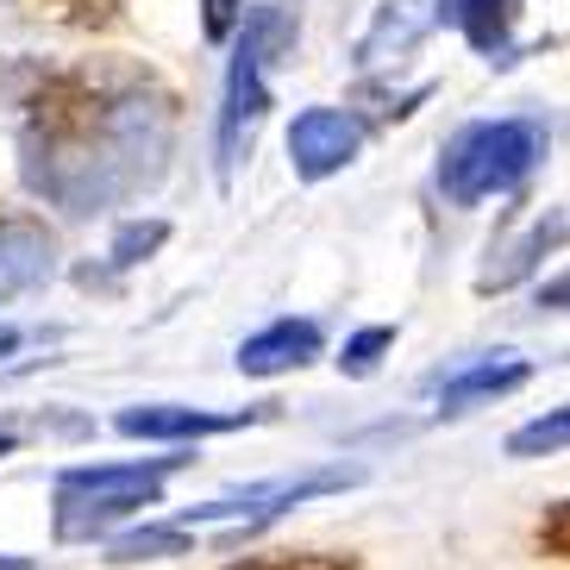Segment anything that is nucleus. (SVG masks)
I'll return each instance as SVG.
<instances>
[{
  "mask_svg": "<svg viewBox=\"0 0 570 570\" xmlns=\"http://www.w3.org/2000/svg\"><path fill=\"white\" fill-rule=\"evenodd\" d=\"M169 151L176 95L138 69H32L19 88V176L69 219L151 195Z\"/></svg>",
  "mask_w": 570,
  "mask_h": 570,
  "instance_id": "nucleus-1",
  "label": "nucleus"
},
{
  "mask_svg": "<svg viewBox=\"0 0 570 570\" xmlns=\"http://www.w3.org/2000/svg\"><path fill=\"white\" fill-rule=\"evenodd\" d=\"M552 151V126L539 114H502V119H476L445 145L439 157V188L452 207H476L489 195H508L533 176Z\"/></svg>",
  "mask_w": 570,
  "mask_h": 570,
  "instance_id": "nucleus-2",
  "label": "nucleus"
},
{
  "mask_svg": "<svg viewBox=\"0 0 570 570\" xmlns=\"http://www.w3.org/2000/svg\"><path fill=\"white\" fill-rule=\"evenodd\" d=\"M295 51V13L283 0H264V7H245L238 19V45H233V69H226V101H219V183H233L238 157L252 151L257 126H264L269 107V63Z\"/></svg>",
  "mask_w": 570,
  "mask_h": 570,
  "instance_id": "nucleus-3",
  "label": "nucleus"
},
{
  "mask_svg": "<svg viewBox=\"0 0 570 570\" xmlns=\"http://www.w3.org/2000/svg\"><path fill=\"white\" fill-rule=\"evenodd\" d=\"M188 458H145V464H76L57 476V514L51 533L63 546L76 539H101L114 520L138 514V508L164 502V476Z\"/></svg>",
  "mask_w": 570,
  "mask_h": 570,
  "instance_id": "nucleus-4",
  "label": "nucleus"
},
{
  "mask_svg": "<svg viewBox=\"0 0 570 570\" xmlns=\"http://www.w3.org/2000/svg\"><path fill=\"white\" fill-rule=\"evenodd\" d=\"M357 470H314V476H283V483H252V489H233V495H219V502H202V508H183V520H169V527H207V520H233V527H264V520L288 514L295 502L307 495H338V489H352Z\"/></svg>",
  "mask_w": 570,
  "mask_h": 570,
  "instance_id": "nucleus-5",
  "label": "nucleus"
},
{
  "mask_svg": "<svg viewBox=\"0 0 570 570\" xmlns=\"http://www.w3.org/2000/svg\"><path fill=\"white\" fill-rule=\"evenodd\" d=\"M357 145H364V119L345 114V107H307V114H295V126H288V164H295L302 183L338 176V169L357 157Z\"/></svg>",
  "mask_w": 570,
  "mask_h": 570,
  "instance_id": "nucleus-6",
  "label": "nucleus"
},
{
  "mask_svg": "<svg viewBox=\"0 0 570 570\" xmlns=\"http://www.w3.org/2000/svg\"><path fill=\"white\" fill-rule=\"evenodd\" d=\"M257 407L238 414H214V407H176V402H151V407H119L114 426L126 439H157V445H188V439H214V433H238L252 426Z\"/></svg>",
  "mask_w": 570,
  "mask_h": 570,
  "instance_id": "nucleus-7",
  "label": "nucleus"
},
{
  "mask_svg": "<svg viewBox=\"0 0 570 570\" xmlns=\"http://www.w3.org/2000/svg\"><path fill=\"white\" fill-rule=\"evenodd\" d=\"M57 238L38 219H0V307L51 283Z\"/></svg>",
  "mask_w": 570,
  "mask_h": 570,
  "instance_id": "nucleus-8",
  "label": "nucleus"
},
{
  "mask_svg": "<svg viewBox=\"0 0 570 570\" xmlns=\"http://www.w3.org/2000/svg\"><path fill=\"white\" fill-rule=\"evenodd\" d=\"M326 333H320L314 320H269L264 333H252L238 345V370L245 376H283V370H302L320 357Z\"/></svg>",
  "mask_w": 570,
  "mask_h": 570,
  "instance_id": "nucleus-9",
  "label": "nucleus"
},
{
  "mask_svg": "<svg viewBox=\"0 0 570 570\" xmlns=\"http://www.w3.org/2000/svg\"><path fill=\"white\" fill-rule=\"evenodd\" d=\"M533 376V364L514 352H495V357H476V364L452 370L445 383H439V407L445 414H464V407H483V402H502V395H514L520 383Z\"/></svg>",
  "mask_w": 570,
  "mask_h": 570,
  "instance_id": "nucleus-10",
  "label": "nucleus"
},
{
  "mask_svg": "<svg viewBox=\"0 0 570 570\" xmlns=\"http://www.w3.org/2000/svg\"><path fill=\"white\" fill-rule=\"evenodd\" d=\"M439 19L445 13H439L433 0H389L383 13H376V26L364 32V45H357V69H383V63H395V57H407Z\"/></svg>",
  "mask_w": 570,
  "mask_h": 570,
  "instance_id": "nucleus-11",
  "label": "nucleus"
},
{
  "mask_svg": "<svg viewBox=\"0 0 570 570\" xmlns=\"http://www.w3.org/2000/svg\"><path fill=\"white\" fill-rule=\"evenodd\" d=\"M558 238H564V207H546V214H539L533 226H527V233L508 238L502 252H495V264H489L483 276H476V288H483V295H495V288H514L520 276H527V269L539 264V257L558 252Z\"/></svg>",
  "mask_w": 570,
  "mask_h": 570,
  "instance_id": "nucleus-12",
  "label": "nucleus"
},
{
  "mask_svg": "<svg viewBox=\"0 0 570 570\" xmlns=\"http://www.w3.org/2000/svg\"><path fill=\"white\" fill-rule=\"evenodd\" d=\"M439 13L458 19V32L470 38V51H483L489 63H508V32H514V0H445Z\"/></svg>",
  "mask_w": 570,
  "mask_h": 570,
  "instance_id": "nucleus-13",
  "label": "nucleus"
},
{
  "mask_svg": "<svg viewBox=\"0 0 570 570\" xmlns=\"http://www.w3.org/2000/svg\"><path fill=\"white\" fill-rule=\"evenodd\" d=\"M195 539L183 527H132L107 546V564H151V558H188Z\"/></svg>",
  "mask_w": 570,
  "mask_h": 570,
  "instance_id": "nucleus-14",
  "label": "nucleus"
},
{
  "mask_svg": "<svg viewBox=\"0 0 570 570\" xmlns=\"http://www.w3.org/2000/svg\"><path fill=\"white\" fill-rule=\"evenodd\" d=\"M564 439H570V414H564V407H552V414L527 420V426L508 439V458H558V452H564Z\"/></svg>",
  "mask_w": 570,
  "mask_h": 570,
  "instance_id": "nucleus-15",
  "label": "nucleus"
},
{
  "mask_svg": "<svg viewBox=\"0 0 570 570\" xmlns=\"http://www.w3.org/2000/svg\"><path fill=\"white\" fill-rule=\"evenodd\" d=\"M26 7L51 26H76V32H95V26L119 19V0H26Z\"/></svg>",
  "mask_w": 570,
  "mask_h": 570,
  "instance_id": "nucleus-16",
  "label": "nucleus"
},
{
  "mask_svg": "<svg viewBox=\"0 0 570 570\" xmlns=\"http://www.w3.org/2000/svg\"><path fill=\"white\" fill-rule=\"evenodd\" d=\"M164 238H169L164 219H132V226H119V238H114V252L107 257H114V269H132V264H145Z\"/></svg>",
  "mask_w": 570,
  "mask_h": 570,
  "instance_id": "nucleus-17",
  "label": "nucleus"
},
{
  "mask_svg": "<svg viewBox=\"0 0 570 570\" xmlns=\"http://www.w3.org/2000/svg\"><path fill=\"white\" fill-rule=\"evenodd\" d=\"M389 345H395V326H364V333L345 338L338 370H345V376H370V370H376V357H383Z\"/></svg>",
  "mask_w": 570,
  "mask_h": 570,
  "instance_id": "nucleus-18",
  "label": "nucleus"
},
{
  "mask_svg": "<svg viewBox=\"0 0 570 570\" xmlns=\"http://www.w3.org/2000/svg\"><path fill=\"white\" fill-rule=\"evenodd\" d=\"M226 570H357V564L333 552H276V558H233Z\"/></svg>",
  "mask_w": 570,
  "mask_h": 570,
  "instance_id": "nucleus-19",
  "label": "nucleus"
},
{
  "mask_svg": "<svg viewBox=\"0 0 570 570\" xmlns=\"http://www.w3.org/2000/svg\"><path fill=\"white\" fill-rule=\"evenodd\" d=\"M195 7H202V32L214 45H226L238 32V19H245V0H195Z\"/></svg>",
  "mask_w": 570,
  "mask_h": 570,
  "instance_id": "nucleus-20",
  "label": "nucleus"
},
{
  "mask_svg": "<svg viewBox=\"0 0 570 570\" xmlns=\"http://www.w3.org/2000/svg\"><path fill=\"white\" fill-rule=\"evenodd\" d=\"M558 552H564V502L552 508V558H558Z\"/></svg>",
  "mask_w": 570,
  "mask_h": 570,
  "instance_id": "nucleus-21",
  "label": "nucleus"
},
{
  "mask_svg": "<svg viewBox=\"0 0 570 570\" xmlns=\"http://www.w3.org/2000/svg\"><path fill=\"white\" fill-rule=\"evenodd\" d=\"M19 352V333H13V326H0V357H13Z\"/></svg>",
  "mask_w": 570,
  "mask_h": 570,
  "instance_id": "nucleus-22",
  "label": "nucleus"
},
{
  "mask_svg": "<svg viewBox=\"0 0 570 570\" xmlns=\"http://www.w3.org/2000/svg\"><path fill=\"white\" fill-rule=\"evenodd\" d=\"M13 445H19V433H13V426H0V458L13 452Z\"/></svg>",
  "mask_w": 570,
  "mask_h": 570,
  "instance_id": "nucleus-23",
  "label": "nucleus"
},
{
  "mask_svg": "<svg viewBox=\"0 0 570 570\" xmlns=\"http://www.w3.org/2000/svg\"><path fill=\"white\" fill-rule=\"evenodd\" d=\"M0 570H32L26 558H13V552H0Z\"/></svg>",
  "mask_w": 570,
  "mask_h": 570,
  "instance_id": "nucleus-24",
  "label": "nucleus"
}]
</instances>
